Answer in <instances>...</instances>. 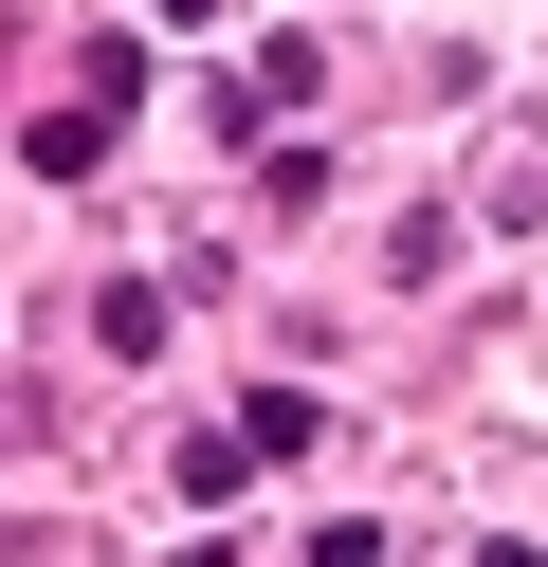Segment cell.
<instances>
[{"mask_svg":"<svg viewBox=\"0 0 548 567\" xmlns=\"http://www.w3.org/2000/svg\"><path fill=\"white\" fill-rule=\"evenodd\" d=\"M19 165H37V184H92V165H110V111H37Z\"/></svg>","mask_w":548,"mask_h":567,"instance_id":"obj_2","label":"cell"},{"mask_svg":"<svg viewBox=\"0 0 548 567\" xmlns=\"http://www.w3.org/2000/svg\"><path fill=\"white\" fill-rule=\"evenodd\" d=\"M92 348L146 367V348H165V275H110V293H92Z\"/></svg>","mask_w":548,"mask_h":567,"instance_id":"obj_1","label":"cell"},{"mask_svg":"<svg viewBox=\"0 0 548 567\" xmlns=\"http://www.w3.org/2000/svg\"><path fill=\"white\" fill-rule=\"evenodd\" d=\"M311 567H384V530H365V513H329V530H311Z\"/></svg>","mask_w":548,"mask_h":567,"instance_id":"obj_4","label":"cell"},{"mask_svg":"<svg viewBox=\"0 0 548 567\" xmlns=\"http://www.w3.org/2000/svg\"><path fill=\"white\" fill-rule=\"evenodd\" d=\"M238 440H256V457H311L329 421H311V384H256V403H238Z\"/></svg>","mask_w":548,"mask_h":567,"instance_id":"obj_3","label":"cell"},{"mask_svg":"<svg viewBox=\"0 0 548 567\" xmlns=\"http://www.w3.org/2000/svg\"><path fill=\"white\" fill-rule=\"evenodd\" d=\"M165 19H183V38H201V19H219V0H165Z\"/></svg>","mask_w":548,"mask_h":567,"instance_id":"obj_5","label":"cell"}]
</instances>
